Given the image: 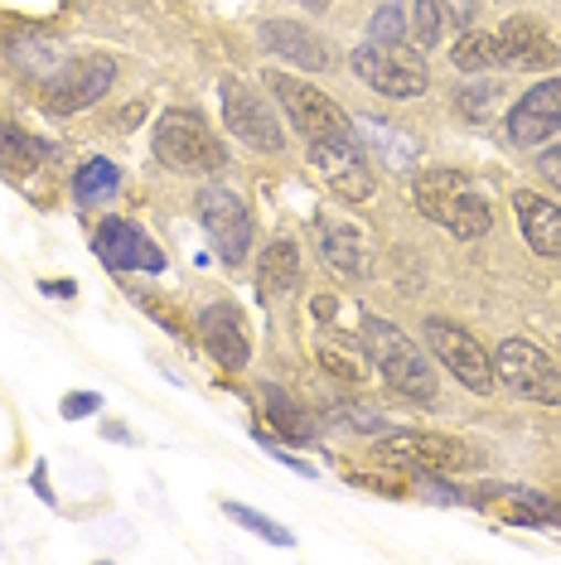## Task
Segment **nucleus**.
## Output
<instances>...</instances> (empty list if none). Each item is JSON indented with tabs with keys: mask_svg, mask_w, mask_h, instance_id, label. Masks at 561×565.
<instances>
[{
	"mask_svg": "<svg viewBox=\"0 0 561 565\" xmlns=\"http://www.w3.org/2000/svg\"><path fill=\"white\" fill-rule=\"evenodd\" d=\"M416 209L426 213L431 223H441L451 237H461V242L484 237V233H489V223H494L489 199H484L461 170H426V174H416Z\"/></svg>",
	"mask_w": 561,
	"mask_h": 565,
	"instance_id": "obj_3",
	"label": "nucleus"
},
{
	"mask_svg": "<svg viewBox=\"0 0 561 565\" xmlns=\"http://www.w3.org/2000/svg\"><path fill=\"white\" fill-rule=\"evenodd\" d=\"M194 213L203 223V237L213 242V252H219V262L227 266H242V256L252 247V213L247 203L237 194H227L219 184H203L194 194Z\"/></svg>",
	"mask_w": 561,
	"mask_h": 565,
	"instance_id": "obj_9",
	"label": "nucleus"
},
{
	"mask_svg": "<svg viewBox=\"0 0 561 565\" xmlns=\"http://www.w3.org/2000/svg\"><path fill=\"white\" fill-rule=\"evenodd\" d=\"M561 131V78H542L538 87H528L514 107H508V140L514 146H542Z\"/></svg>",
	"mask_w": 561,
	"mask_h": 565,
	"instance_id": "obj_12",
	"label": "nucleus"
},
{
	"mask_svg": "<svg viewBox=\"0 0 561 565\" xmlns=\"http://www.w3.org/2000/svg\"><path fill=\"white\" fill-rule=\"evenodd\" d=\"M266 87H272V97L280 102L286 121L305 136V146H329V140H353V136H359V131H353V121L343 117V111L320 93V87L290 78V73H280V68H266Z\"/></svg>",
	"mask_w": 561,
	"mask_h": 565,
	"instance_id": "obj_4",
	"label": "nucleus"
},
{
	"mask_svg": "<svg viewBox=\"0 0 561 565\" xmlns=\"http://www.w3.org/2000/svg\"><path fill=\"white\" fill-rule=\"evenodd\" d=\"M44 160H49V146H44V140H34L30 131H20V126L0 121V174L24 179V174L34 170V164H44Z\"/></svg>",
	"mask_w": 561,
	"mask_h": 565,
	"instance_id": "obj_21",
	"label": "nucleus"
},
{
	"mask_svg": "<svg viewBox=\"0 0 561 565\" xmlns=\"http://www.w3.org/2000/svg\"><path fill=\"white\" fill-rule=\"evenodd\" d=\"M406 34V6L402 0H382L378 15H373V40L378 44H402Z\"/></svg>",
	"mask_w": 561,
	"mask_h": 565,
	"instance_id": "obj_26",
	"label": "nucleus"
},
{
	"mask_svg": "<svg viewBox=\"0 0 561 565\" xmlns=\"http://www.w3.org/2000/svg\"><path fill=\"white\" fill-rule=\"evenodd\" d=\"M412 30H416V40H421V44H436V40H441L445 20H441V6H436V0H416Z\"/></svg>",
	"mask_w": 561,
	"mask_h": 565,
	"instance_id": "obj_27",
	"label": "nucleus"
},
{
	"mask_svg": "<svg viewBox=\"0 0 561 565\" xmlns=\"http://www.w3.org/2000/svg\"><path fill=\"white\" fill-rule=\"evenodd\" d=\"M93 411H102L97 392H68V396H63V416H68V420H83V416H93Z\"/></svg>",
	"mask_w": 561,
	"mask_h": 565,
	"instance_id": "obj_28",
	"label": "nucleus"
},
{
	"mask_svg": "<svg viewBox=\"0 0 561 565\" xmlns=\"http://www.w3.org/2000/svg\"><path fill=\"white\" fill-rule=\"evenodd\" d=\"M514 213H518V227H522V237H528L532 252L538 256H561V209L552 199L532 194V189H518Z\"/></svg>",
	"mask_w": 561,
	"mask_h": 565,
	"instance_id": "obj_19",
	"label": "nucleus"
},
{
	"mask_svg": "<svg viewBox=\"0 0 561 565\" xmlns=\"http://www.w3.org/2000/svg\"><path fill=\"white\" fill-rule=\"evenodd\" d=\"M310 233H315L320 256L335 266L339 276H353V280L368 276V242L359 237V227L353 223H343V217H315Z\"/></svg>",
	"mask_w": 561,
	"mask_h": 565,
	"instance_id": "obj_18",
	"label": "nucleus"
},
{
	"mask_svg": "<svg viewBox=\"0 0 561 565\" xmlns=\"http://www.w3.org/2000/svg\"><path fill=\"white\" fill-rule=\"evenodd\" d=\"M93 252L102 266H112V271H165V256L160 247L140 233L136 223H126V217H107V223L97 227L93 237Z\"/></svg>",
	"mask_w": 561,
	"mask_h": 565,
	"instance_id": "obj_13",
	"label": "nucleus"
},
{
	"mask_svg": "<svg viewBox=\"0 0 561 565\" xmlns=\"http://www.w3.org/2000/svg\"><path fill=\"white\" fill-rule=\"evenodd\" d=\"M310 164L320 170L335 194L343 199H368L373 194V170L363 160V140H329V146H310Z\"/></svg>",
	"mask_w": 561,
	"mask_h": 565,
	"instance_id": "obj_16",
	"label": "nucleus"
},
{
	"mask_svg": "<svg viewBox=\"0 0 561 565\" xmlns=\"http://www.w3.org/2000/svg\"><path fill=\"white\" fill-rule=\"evenodd\" d=\"M504 493H508L504 512H508L514 522H557V526H561V508L547 503L538 488H504Z\"/></svg>",
	"mask_w": 561,
	"mask_h": 565,
	"instance_id": "obj_24",
	"label": "nucleus"
},
{
	"mask_svg": "<svg viewBox=\"0 0 561 565\" xmlns=\"http://www.w3.org/2000/svg\"><path fill=\"white\" fill-rule=\"evenodd\" d=\"M300 6H305V10H325L329 0H300Z\"/></svg>",
	"mask_w": 561,
	"mask_h": 565,
	"instance_id": "obj_31",
	"label": "nucleus"
},
{
	"mask_svg": "<svg viewBox=\"0 0 561 565\" xmlns=\"http://www.w3.org/2000/svg\"><path fill=\"white\" fill-rule=\"evenodd\" d=\"M78 286H73V280H44V295H73Z\"/></svg>",
	"mask_w": 561,
	"mask_h": 565,
	"instance_id": "obj_30",
	"label": "nucleus"
},
{
	"mask_svg": "<svg viewBox=\"0 0 561 565\" xmlns=\"http://www.w3.org/2000/svg\"><path fill=\"white\" fill-rule=\"evenodd\" d=\"M117 184H121L117 164L112 160H87L78 170V179H73V194H78V203H107V199H117Z\"/></svg>",
	"mask_w": 561,
	"mask_h": 565,
	"instance_id": "obj_23",
	"label": "nucleus"
},
{
	"mask_svg": "<svg viewBox=\"0 0 561 565\" xmlns=\"http://www.w3.org/2000/svg\"><path fill=\"white\" fill-rule=\"evenodd\" d=\"M382 459L416 473H455V469H475L479 455L451 435H431V430H392L388 440L378 445Z\"/></svg>",
	"mask_w": 561,
	"mask_h": 565,
	"instance_id": "obj_10",
	"label": "nucleus"
},
{
	"mask_svg": "<svg viewBox=\"0 0 561 565\" xmlns=\"http://www.w3.org/2000/svg\"><path fill=\"white\" fill-rule=\"evenodd\" d=\"M538 174L561 194V146H547V150H542V156H538Z\"/></svg>",
	"mask_w": 561,
	"mask_h": 565,
	"instance_id": "obj_29",
	"label": "nucleus"
},
{
	"mask_svg": "<svg viewBox=\"0 0 561 565\" xmlns=\"http://www.w3.org/2000/svg\"><path fill=\"white\" fill-rule=\"evenodd\" d=\"M150 140H156V160H165L180 174L223 170V160H227V150H223V140L213 136V126L203 121L199 111H184V107L165 111Z\"/></svg>",
	"mask_w": 561,
	"mask_h": 565,
	"instance_id": "obj_5",
	"label": "nucleus"
},
{
	"mask_svg": "<svg viewBox=\"0 0 561 565\" xmlns=\"http://www.w3.org/2000/svg\"><path fill=\"white\" fill-rule=\"evenodd\" d=\"M112 78H117L112 58H78V63H68V68H59L54 83H49V107H54V111L93 107V102L107 97Z\"/></svg>",
	"mask_w": 561,
	"mask_h": 565,
	"instance_id": "obj_15",
	"label": "nucleus"
},
{
	"mask_svg": "<svg viewBox=\"0 0 561 565\" xmlns=\"http://www.w3.org/2000/svg\"><path fill=\"white\" fill-rule=\"evenodd\" d=\"M223 512H227V518H233V522H242V526H247V532H257L262 542H272V546H296V536H290V532H286V526H280V522L262 518L257 508H242V503H223Z\"/></svg>",
	"mask_w": 561,
	"mask_h": 565,
	"instance_id": "obj_25",
	"label": "nucleus"
},
{
	"mask_svg": "<svg viewBox=\"0 0 561 565\" xmlns=\"http://www.w3.org/2000/svg\"><path fill=\"white\" fill-rule=\"evenodd\" d=\"M557 63H561L557 40L532 15H514L494 34H465L455 44V68H465V73H484V68L538 73V68H557Z\"/></svg>",
	"mask_w": 561,
	"mask_h": 565,
	"instance_id": "obj_1",
	"label": "nucleus"
},
{
	"mask_svg": "<svg viewBox=\"0 0 561 565\" xmlns=\"http://www.w3.org/2000/svg\"><path fill=\"white\" fill-rule=\"evenodd\" d=\"M363 353L373 358V367L382 372V382H388L398 396H406V402H436V367L426 363V353L416 349L412 339L388 324V319H363Z\"/></svg>",
	"mask_w": 561,
	"mask_h": 565,
	"instance_id": "obj_2",
	"label": "nucleus"
},
{
	"mask_svg": "<svg viewBox=\"0 0 561 565\" xmlns=\"http://www.w3.org/2000/svg\"><path fill=\"white\" fill-rule=\"evenodd\" d=\"M353 73L373 87V93L382 97H421L431 87V73H426V63H421V54H412L406 44H363V49H353Z\"/></svg>",
	"mask_w": 561,
	"mask_h": 565,
	"instance_id": "obj_7",
	"label": "nucleus"
},
{
	"mask_svg": "<svg viewBox=\"0 0 561 565\" xmlns=\"http://www.w3.org/2000/svg\"><path fill=\"white\" fill-rule=\"evenodd\" d=\"M223 121H227V131H233L242 146H252V150H262V156H276L280 146H286V136H280V117H276V107L266 102L257 87H247V83H237V78H227L223 87Z\"/></svg>",
	"mask_w": 561,
	"mask_h": 565,
	"instance_id": "obj_11",
	"label": "nucleus"
},
{
	"mask_svg": "<svg viewBox=\"0 0 561 565\" xmlns=\"http://www.w3.org/2000/svg\"><path fill=\"white\" fill-rule=\"evenodd\" d=\"M426 343H431V353L441 358V367L451 372L461 387H469L475 396H489L499 382H494V358L484 353V343L475 339L469 329L461 324H451V319H426Z\"/></svg>",
	"mask_w": 561,
	"mask_h": 565,
	"instance_id": "obj_8",
	"label": "nucleus"
},
{
	"mask_svg": "<svg viewBox=\"0 0 561 565\" xmlns=\"http://www.w3.org/2000/svg\"><path fill=\"white\" fill-rule=\"evenodd\" d=\"M257 40H262L266 54L280 58V63H290V68L325 73L329 63H335V54H329V44L310 30V24H300V20H262Z\"/></svg>",
	"mask_w": 561,
	"mask_h": 565,
	"instance_id": "obj_14",
	"label": "nucleus"
},
{
	"mask_svg": "<svg viewBox=\"0 0 561 565\" xmlns=\"http://www.w3.org/2000/svg\"><path fill=\"white\" fill-rule=\"evenodd\" d=\"M296 280H300V252H296V242L276 237L272 247L262 252V262H257V286H262V295H276V290H290Z\"/></svg>",
	"mask_w": 561,
	"mask_h": 565,
	"instance_id": "obj_22",
	"label": "nucleus"
},
{
	"mask_svg": "<svg viewBox=\"0 0 561 565\" xmlns=\"http://www.w3.org/2000/svg\"><path fill=\"white\" fill-rule=\"evenodd\" d=\"M199 339H203V349H209L227 372H242L247 367V358H252V339H247V324H242V310L237 305H209L199 319Z\"/></svg>",
	"mask_w": 561,
	"mask_h": 565,
	"instance_id": "obj_17",
	"label": "nucleus"
},
{
	"mask_svg": "<svg viewBox=\"0 0 561 565\" xmlns=\"http://www.w3.org/2000/svg\"><path fill=\"white\" fill-rule=\"evenodd\" d=\"M257 396H262V416H266V426H272L280 440H290V445H310V440H315V420H310V411H305L290 392H280L276 382H262Z\"/></svg>",
	"mask_w": 561,
	"mask_h": 565,
	"instance_id": "obj_20",
	"label": "nucleus"
},
{
	"mask_svg": "<svg viewBox=\"0 0 561 565\" xmlns=\"http://www.w3.org/2000/svg\"><path fill=\"white\" fill-rule=\"evenodd\" d=\"M494 358V382L508 387L522 402H538V406H561V367L547 358L538 343L528 339H499Z\"/></svg>",
	"mask_w": 561,
	"mask_h": 565,
	"instance_id": "obj_6",
	"label": "nucleus"
}]
</instances>
